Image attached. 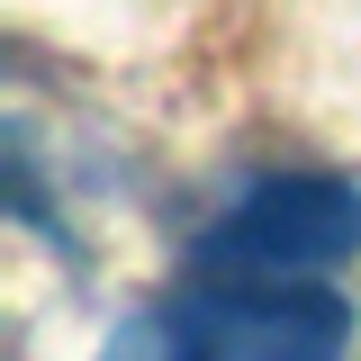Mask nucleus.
<instances>
[{"label":"nucleus","mask_w":361,"mask_h":361,"mask_svg":"<svg viewBox=\"0 0 361 361\" xmlns=\"http://www.w3.org/2000/svg\"><path fill=\"white\" fill-rule=\"evenodd\" d=\"M353 307L325 280L199 271L190 289L135 307L99 361H343Z\"/></svg>","instance_id":"obj_1"},{"label":"nucleus","mask_w":361,"mask_h":361,"mask_svg":"<svg viewBox=\"0 0 361 361\" xmlns=\"http://www.w3.org/2000/svg\"><path fill=\"white\" fill-rule=\"evenodd\" d=\"M361 253V190L334 172H262L208 235V271H280V280H325Z\"/></svg>","instance_id":"obj_2"}]
</instances>
